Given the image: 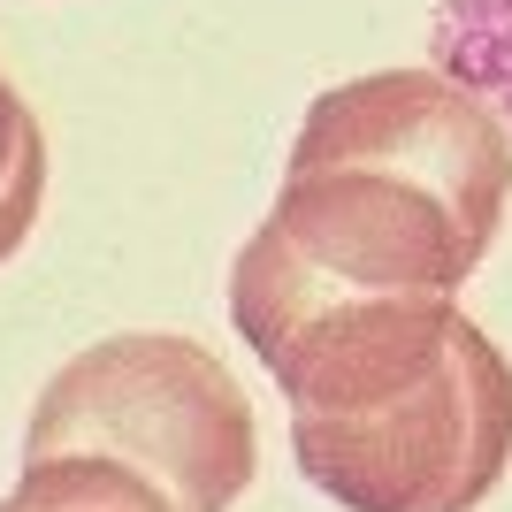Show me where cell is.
Returning a JSON list of instances; mask_svg holds the SVG:
<instances>
[{
  "instance_id": "cell-1",
  "label": "cell",
  "mask_w": 512,
  "mask_h": 512,
  "mask_svg": "<svg viewBox=\"0 0 512 512\" xmlns=\"http://www.w3.org/2000/svg\"><path fill=\"white\" fill-rule=\"evenodd\" d=\"M512 207V130L451 69L329 85L299 123L283 192L230 268L237 337L268 352L337 299H451Z\"/></svg>"
},
{
  "instance_id": "cell-2",
  "label": "cell",
  "mask_w": 512,
  "mask_h": 512,
  "mask_svg": "<svg viewBox=\"0 0 512 512\" xmlns=\"http://www.w3.org/2000/svg\"><path fill=\"white\" fill-rule=\"evenodd\" d=\"M299 474L344 512H474L512 467V360L459 299L383 291L260 352Z\"/></svg>"
},
{
  "instance_id": "cell-3",
  "label": "cell",
  "mask_w": 512,
  "mask_h": 512,
  "mask_svg": "<svg viewBox=\"0 0 512 512\" xmlns=\"http://www.w3.org/2000/svg\"><path fill=\"white\" fill-rule=\"evenodd\" d=\"M115 459L169 512H230L253 490L260 428L253 406L199 337L123 329L85 344L39 390L23 459Z\"/></svg>"
},
{
  "instance_id": "cell-4",
  "label": "cell",
  "mask_w": 512,
  "mask_h": 512,
  "mask_svg": "<svg viewBox=\"0 0 512 512\" xmlns=\"http://www.w3.org/2000/svg\"><path fill=\"white\" fill-rule=\"evenodd\" d=\"M428 46H436V69H451L497 115H512V0H436Z\"/></svg>"
},
{
  "instance_id": "cell-5",
  "label": "cell",
  "mask_w": 512,
  "mask_h": 512,
  "mask_svg": "<svg viewBox=\"0 0 512 512\" xmlns=\"http://www.w3.org/2000/svg\"><path fill=\"white\" fill-rule=\"evenodd\" d=\"M0 512H169V505L115 459L62 451V459H23V482L0 497Z\"/></svg>"
},
{
  "instance_id": "cell-6",
  "label": "cell",
  "mask_w": 512,
  "mask_h": 512,
  "mask_svg": "<svg viewBox=\"0 0 512 512\" xmlns=\"http://www.w3.org/2000/svg\"><path fill=\"white\" fill-rule=\"evenodd\" d=\"M46 207V130L23 107V92L0 77V268L23 253Z\"/></svg>"
}]
</instances>
